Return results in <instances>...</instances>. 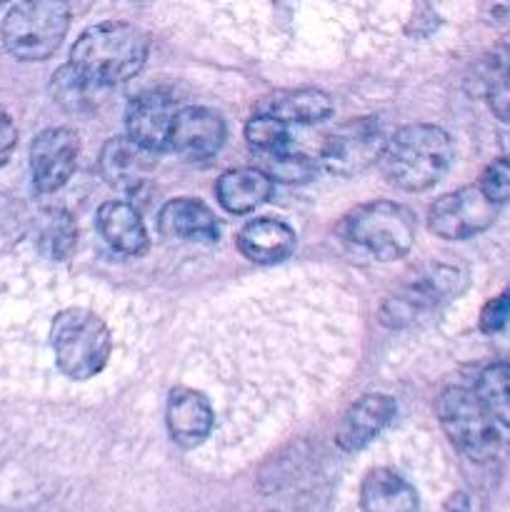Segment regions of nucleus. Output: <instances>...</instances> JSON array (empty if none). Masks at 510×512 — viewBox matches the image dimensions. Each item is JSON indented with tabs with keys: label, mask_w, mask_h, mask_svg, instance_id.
<instances>
[{
	"label": "nucleus",
	"mask_w": 510,
	"mask_h": 512,
	"mask_svg": "<svg viewBox=\"0 0 510 512\" xmlns=\"http://www.w3.org/2000/svg\"><path fill=\"white\" fill-rule=\"evenodd\" d=\"M453 163V140L438 125H403L388 138L380 168L390 185L405 193L433 188Z\"/></svg>",
	"instance_id": "f03ea898"
},
{
	"label": "nucleus",
	"mask_w": 510,
	"mask_h": 512,
	"mask_svg": "<svg viewBox=\"0 0 510 512\" xmlns=\"http://www.w3.org/2000/svg\"><path fill=\"white\" fill-rule=\"evenodd\" d=\"M478 188L493 205L510 203V158H495L480 173Z\"/></svg>",
	"instance_id": "a878e982"
},
{
	"label": "nucleus",
	"mask_w": 510,
	"mask_h": 512,
	"mask_svg": "<svg viewBox=\"0 0 510 512\" xmlns=\"http://www.w3.org/2000/svg\"><path fill=\"white\" fill-rule=\"evenodd\" d=\"M15 145H18V130H15L13 118L0 108V165L8 163V158L13 155Z\"/></svg>",
	"instance_id": "c85d7f7f"
},
{
	"label": "nucleus",
	"mask_w": 510,
	"mask_h": 512,
	"mask_svg": "<svg viewBox=\"0 0 510 512\" xmlns=\"http://www.w3.org/2000/svg\"><path fill=\"white\" fill-rule=\"evenodd\" d=\"M70 28V8L60 0H25L5 13L3 45L23 63L48 60Z\"/></svg>",
	"instance_id": "39448f33"
},
{
	"label": "nucleus",
	"mask_w": 510,
	"mask_h": 512,
	"mask_svg": "<svg viewBox=\"0 0 510 512\" xmlns=\"http://www.w3.org/2000/svg\"><path fill=\"white\" fill-rule=\"evenodd\" d=\"M225 133L228 130H225L223 115L203 105H185L175 115L170 150L193 163L210 160L223 148Z\"/></svg>",
	"instance_id": "f8f14e48"
},
{
	"label": "nucleus",
	"mask_w": 510,
	"mask_h": 512,
	"mask_svg": "<svg viewBox=\"0 0 510 512\" xmlns=\"http://www.w3.org/2000/svg\"><path fill=\"white\" fill-rule=\"evenodd\" d=\"M388 138L378 118H350L340 123L333 133L325 138L320 148V165L330 175L338 178H353L365 173L370 165L380 163Z\"/></svg>",
	"instance_id": "0eeeda50"
},
{
	"label": "nucleus",
	"mask_w": 510,
	"mask_h": 512,
	"mask_svg": "<svg viewBox=\"0 0 510 512\" xmlns=\"http://www.w3.org/2000/svg\"><path fill=\"white\" fill-rule=\"evenodd\" d=\"M178 110L175 100L163 90H145L135 95L125 108V138L153 155L168 150Z\"/></svg>",
	"instance_id": "9b49d317"
},
{
	"label": "nucleus",
	"mask_w": 510,
	"mask_h": 512,
	"mask_svg": "<svg viewBox=\"0 0 510 512\" xmlns=\"http://www.w3.org/2000/svg\"><path fill=\"white\" fill-rule=\"evenodd\" d=\"M418 233L413 210L393 200H373L350 210L343 220L348 243L380 263H390L410 253Z\"/></svg>",
	"instance_id": "20e7f679"
},
{
	"label": "nucleus",
	"mask_w": 510,
	"mask_h": 512,
	"mask_svg": "<svg viewBox=\"0 0 510 512\" xmlns=\"http://www.w3.org/2000/svg\"><path fill=\"white\" fill-rule=\"evenodd\" d=\"M395 413H398V405L390 395H363L340 418L338 428H335V445L345 453H358V450L368 448L393 423Z\"/></svg>",
	"instance_id": "ddd939ff"
},
{
	"label": "nucleus",
	"mask_w": 510,
	"mask_h": 512,
	"mask_svg": "<svg viewBox=\"0 0 510 512\" xmlns=\"http://www.w3.org/2000/svg\"><path fill=\"white\" fill-rule=\"evenodd\" d=\"M360 508L363 512H415L418 490L395 470L375 468L360 483Z\"/></svg>",
	"instance_id": "aec40b11"
},
{
	"label": "nucleus",
	"mask_w": 510,
	"mask_h": 512,
	"mask_svg": "<svg viewBox=\"0 0 510 512\" xmlns=\"http://www.w3.org/2000/svg\"><path fill=\"white\" fill-rule=\"evenodd\" d=\"M80 140L70 128H48L30 145V175L38 193H55L75 173Z\"/></svg>",
	"instance_id": "9d476101"
},
{
	"label": "nucleus",
	"mask_w": 510,
	"mask_h": 512,
	"mask_svg": "<svg viewBox=\"0 0 510 512\" xmlns=\"http://www.w3.org/2000/svg\"><path fill=\"white\" fill-rule=\"evenodd\" d=\"M258 113L270 115L290 128V125H315L328 120L335 113V103L325 90L298 88L278 90V93L263 98Z\"/></svg>",
	"instance_id": "6ab92c4d"
},
{
	"label": "nucleus",
	"mask_w": 510,
	"mask_h": 512,
	"mask_svg": "<svg viewBox=\"0 0 510 512\" xmlns=\"http://www.w3.org/2000/svg\"><path fill=\"white\" fill-rule=\"evenodd\" d=\"M98 233L103 235L105 243L120 255L138 258L148 250V230H145L143 218L128 200H108L98 208Z\"/></svg>",
	"instance_id": "a211bd4d"
},
{
	"label": "nucleus",
	"mask_w": 510,
	"mask_h": 512,
	"mask_svg": "<svg viewBox=\"0 0 510 512\" xmlns=\"http://www.w3.org/2000/svg\"><path fill=\"white\" fill-rule=\"evenodd\" d=\"M78 245V225L73 215L63 208H53L43 215L40 223V248L48 258L68 260Z\"/></svg>",
	"instance_id": "5701e85b"
},
{
	"label": "nucleus",
	"mask_w": 510,
	"mask_h": 512,
	"mask_svg": "<svg viewBox=\"0 0 510 512\" xmlns=\"http://www.w3.org/2000/svg\"><path fill=\"white\" fill-rule=\"evenodd\" d=\"M503 70L510 75V48L505 50V65H503Z\"/></svg>",
	"instance_id": "7c9ffc66"
},
{
	"label": "nucleus",
	"mask_w": 510,
	"mask_h": 512,
	"mask_svg": "<svg viewBox=\"0 0 510 512\" xmlns=\"http://www.w3.org/2000/svg\"><path fill=\"white\" fill-rule=\"evenodd\" d=\"M488 103L493 108V113L498 115L503 123L510 125V75L505 73L498 75V78L490 83L488 88Z\"/></svg>",
	"instance_id": "cd10ccee"
},
{
	"label": "nucleus",
	"mask_w": 510,
	"mask_h": 512,
	"mask_svg": "<svg viewBox=\"0 0 510 512\" xmlns=\"http://www.w3.org/2000/svg\"><path fill=\"white\" fill-rule=\"evenodd\" d=\"M153 168V153L135 145L125 135L110 138L100 150V173L108 180L110 188L123 195L140 193V188L150 180Z\"/></svg>",
	"instance_id": "2eb2a0df"
},
{
	"label": "nucleus",
	"mask_w": 510,
	"mask_h": 512,
	"mask_svg": "<svg viewBox=\"0 0 510 512\" xmlns=\"http://www.w3.org/2000/svg\"><path fill=\"white\" fill-rule=\"evenodd\" d=\"M260 170H263L273 183H308V180H313L315 173H318V160L308 158V155L303 153H295V150H285V153L265 158V168Z\"/></svg>",
	"instance_id": "393cba45"
},
{
	"label": "nucleus",
	"mask_w": 510,
	"mask_h": 512,
	"mask_svg": "<svg viewBox=\"0 0 510 512\" xmlns=\"http://www.w3.org/2000/svg\"><path fill=\"white\" fill-rule=\"evenodd\" d=\"M498 205L490 203L478 185L445 193L430 205L428 228L443 240H468L485 233L498 218Z\"/></svg>",
	"instance_id": "1a4fd4ad"
},
{
	"label": "nucleus",
	"mask_w": 510,
	"mask_h": 512,
	"mask_svg": "<svg viewBox=\"0 0 510 512\" xmlns=\"http://www.w3.org/2000/svg\"><path fill=\"white\" fill-rule=\"evenodd\" d=\"M245 140H248V145L255 153H260L263 158H270V155L290 150V128L285 123H280V120L270 118V115L255 113L245 123Z\"/></svg>",
	"instance_id": "b1692460"
},
{
	"label": "nucleus",
	"mask_w": 510,
	"mask_h": 512,
	"mask_svg": "<svg viewBox=\"0 0 510 512\" xmlns=\"http://www.w3.org/2000/svg\"><path fill=\"white\" fill-rule=\"evenodd\" d=\"M440 428L450 443L475 463H488L500 450V430L478 395L468 388H448L435 403Z\"/></svg>",
	"instance_id": "423d86ee"
},
{
	"label": "nucleus",
	"mask_w": 510,
	"mask_h": 512,
	"mask_svg": "<svg viewBox=\"0 0 510 512\" xmlns=\"http://www.w3.org/2000/svg\"><path fill=\"white\" fill-rule=\"evenodd\" d=\"M508 323H510V288L503 290V293L495 295L493 300L485 303V308L480 310V330L488 335H495L500 333Z\"/></svg>",
	"instance_id": "bb28decb"
},
{
	"label": "nucleus",
	"mask_w": 510,
	"mask_h": 512,
	"mask_svg": "<svg viewBox=\"0 0 510 512\" xmlns=\"http://www.w3.org/2000/svg\"><path fill=\"white\" fill-rule=\"evenodd\" d=\"M465 278L453 265H433L428 270H420L413 280L403 285L393 298L385 300L380 318L388 328H403L415 323L425 313L445 303V298L458 295Z\"/></svg>",
	"instance_id": "6e6552de"
},
{
	"label": "nucleus",
	"mask_w": 510,
	"mask_h": 512,
	"mask_svg": "<svg viewBox=\"0 0 510 512\" xmlns=\"http://www.w3.org/2000/svg\"><path fill=\"white\" fill-rule=\"evenodd\" d=\"M165 423H168L173 443H178L180 448H198L203 440H208L210 430H213V408L203 393L178 385L168 395Z\"/></svg>",
	"instance_id": "4468645a"
},
{
	"label": "nucleus",
	"mask_w": 510,
	"mask_h": 512,
	"mask_svg": "<svg viewBox=\"0 0 510 512\" xmlns=\"http://www.w3.org/2000/svg\"><path fill=\"white\" fill-rule=\"evenodd\" d=\"M50 345L60 373L90 380L103 373L113 353V338L103 318L85 308L60 310L50 325Z\"/></svg>",
	"instance_id": "7ed1b4c3"
},
{
	"label": "nucleus",
	"mask_w": 510,
	"mask_h": 512,
	"mask_svg": "<svg viewBox=\"0 0 510 512\" xmlns=\"http://www.w3.org/2000/svg\"><path fill=\"white\" fill-rule=\"evenodd\" d=\"M273 185V180L260 168H233L218 178L215 198L228 213L245 215L260 208L273 195Z\"/></svg>",
	"instance_id": "412c9836"
},
{
	"label": "nucleus",
	"mask_w": 510,
	"mask_h": 512,
	"mask_svg": "<svg viewBox=\"0 0 510 512\" xmlns=\"http://www.w3.org/2000/svg\"><path fill=\"white\" fill-rule=\"evenodd\" d=\"M235 243L250 263L275 265L293 255L298 238H295V230L283 220L255 218L240 228Z\"/></svg>",
	"instance_id": "f3484780"
},
{
	"label": "nucleus",
	"mask_w": 510,
	"mask_h": 512,
	"mask_svg": "<svg viewBox=\"0 0 510 512\" xmlns=\"http://www.w3.org/2000/svg\"><path fill=\"white\" fill-rule=\"evenodd\" d=\"M475 395L495 423L510 428V363H493L475 380Z\"/></svg>",
	"instance_id": "4be33fe9"
},
{
	"label": "nucleus",
	"mask_w": 510,
	"mask_h": 512,
	"mask_svg": "<svg viewBox=\"0 0 510 512\" xmlns=\"http://www.w3.org/2000/svg\"><path fill=\"white\" fill-rule=\"evenodd\" d=\"M443 512H470L468 495H465V493H455L453 498H450L448 503H445Z\"/></svg>",
	"instance_id": "c756f323"
},
{
	"label": "nucleus",
	"mask_w": 510,
	"mask_h": 512,
	"mask_svg": "<svg viewBox=\"0 0 510 512\" xmlns=\"http://www.w3.org/2000/svg\"><path fill=\"white\" fill-rule=\"evenodd\" d=\"M158 230L163 238L183 243H215L220 223L213 208L200 198H173L160 208Z\"/></svg>",
	"instance_id": "dca6fc26"
},
{
	"label": "nucleus",
	"mask_w": 510,
	"mask_h": 512,
	"mask_svg": "<svg viewBox=\"0 0 510 512\" xmlns=\"http://www.w3.org/2000/svg\"><path fill=\"white\" fill-rule=\"evenodd\" d=\"M150 53V40L138 25L105 20L85 28L70 50V68L93 88H108L135 78Z\"/></svg>",
	"instance_id": "f257e3e1"
}]
</instances>
